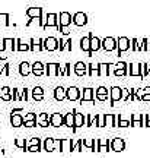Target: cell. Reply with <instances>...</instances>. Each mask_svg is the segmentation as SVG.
Wrapping results in <instances>:
<instances>
[{"mask_svg":"<svg viewBox=\"0 0 150 158\" xmlns=\"http://www.w3.org/2000/svg\"><path fill=\"white\" fill-rule=\"evenodd\" d=\"M128 48V40L127 38H120L118 40V50H120V53L124 50H127Z\"/></svg>","mask_w":150,"mask_h":158,"instance_id":"83f0119b","label":"cell"},{"mask_svg":"<svg viewBox=\"0 0 150 158\" xmlns=\"http://www.w3.org/2000/svg\"><path fill=\"white\" fill-rule=\"evenodd\" d=\"M144 100H150V95H144Z\"/></svg>","mask_w":150,"mask_h":158,"instance_id":"f5cc1de1","label":"cell"},{"mask_svg":"<svg viewBox=\"0 0 150 158\" xmlns=\"http://www.w3.org/2000/svg\"><path fill=\"white\" fill-rule=\"evenodd\" d=\"M0 120H2V118H0Z\"/></svg>","mask_w":150,"mask_h":158,"instance_id":"db71d44e","label":"cell"},{"mask_svg":"<svg viewBox=\"0 0 150 158\" xmlns=\"http://www.w3.org/2000/svg\"><path fill=\"white\" fill-rule=\"evenodd\" d=\"M32 75L35 78H39L45 75V64L42 62H35L32 63Z\"/></svg>","mask_w":150,"mask_h":158,"instance_id":"30bf717a","label":"cell"},{"mask_svg":"<svg viewBox=\"0 0 150 158\" xmlns=\"http://www.w3.org/2000/svg\"><path fill=\"white\" fill-rule=\"evenodd\" d=\"M2 75H5V64L0 63V76H2Z\"/></svg>","mask_w":150,"mask_h":158,"instance_id":"f907efd6","label":"cell"},{"mask_svg":"<svg viewBox=\"0 0 150 158\" xmlns=\"http://www.w3.org/2000/svg\"><path fill=\"white\" fill-rule=\"evenodd\" d=\"M10 124L13 127L23 126V116L22 114H10Z\"/></svg>","mask_w":150,"mask_h":158,"instance_id":"ffe728a7","label":"cell"},{"mask_svg":"<svg viewBox=\"0 0 150 158\" xmlns=\"http://www.w3.org/2000/svg\"><path fill=\"white\" fill-rule=\"evenodd\" d=\"M31 94H37V95H44V89H42L41 86H35V88L31 91Z\"/></svg>","mask_w":150,"mask_h":158,"instance_id":"ab89813d","label":"cell"},{"mask_svg":"<svg viewBox=\"0 0 150 158\" xmlns=\"http://www.w3.org/2000/svg\"><path fill=\"white\" fill-rule=\"evenodd\" d=\"M88 70H89V76H93L95 73H98L99 75V68H96L95 64H88Z\"/></svg>","mask_w":150,"mask_h":158,"instance_id":"e575fe53","label":"cell"},{"mask_svg":"<svg viewBox=\"0 0 150 158\" xmlns=\"http://www.w3.org/2000/svg\"><path fill=\"white\" fill-rule=\"evenodd\" d=\"M67 100L70 102L82 100V94H80V89H79L77 86H70V88H67Z\"/></svg>","mask_w":150,"mask_h":158,"instance_id":"52a82bcc","label":"cell"},{"mask_svg":"<svg viewBox=\"0 0 150 158\" xmlns=\"http://www.w3.org/2000/svg\"><path fill=\"white\" fill-rule=\"evenodd\" d=\"M74 73L77 75V76H85V75H88V64L83 62H77L74 64Z\"/></svg>","mask_w":150,"mask_h":158,"instance_id":"5bb4252c","label":"cell"},{"mask_svg":"<svg viewBox=\"0 0 150 158\" xmlns=\"http://www.w3.org/2000/svg\"><path fill=\"white\" fill-rule=\"evenodd\" d=\"M42 149L47 152H53V151H60L61 152V139H54V138H45L42 142Z\"/></svg>","mask_w":150,"mask_h":158,"instance_id":"3957f363","label":"cell"},{"mask_svg":"<svg viewBox=\"0 0 150 158\" xmlns=\"http://www.w3.org/2000/svg\"><path fill=\"white\" fill-rule=\"evenodd\" d=\"M45 75L48 78H57V76H66V69L60 63H47L45 64Z\"/></svg>","mask_w":150,"mask_h":158,"instance_id":"6da1fadb","label":"cell"},{"mask_svg":"<svg viewBox=\"0 0 150 158\" xmlns=\"http://www.w3.org/2000/svg\"><path fill=\"white\" fill-rule=\"evenodd\" d=\"M21 111H23V108H13L10 111V114H18V113H21Z\"/></svg>","mask_w":150,"mask_h":158,"instance_id":"681fc988","label":"cell"},{"mask_svg":"<svg viewBox=\"0 0 150 158\" xmlns=\"http://www.w3.org/2000/svg\"><path fill=\"white\" fill-rule=\"evenodd\" d=\"M5 50H6V47L3 44V40H0V51H5Z\"/></svg>","mask_w":150,"mask_h":158,"instance_id":"816d5d0a","label":"cell"},{"mask_svg":"<svg viewBox=\"0 0 150 158\" xmlns=\"http://www.w3.org/2000/svg\"><path fill=\"white\" fill-rule=\"evenodd\" d=\"M73 23L76 25V27H83L88 23V15L83 13V12H76L74 15H73Z\"/></svg>","mask_w":150,"mask_h":158,"instance_id":"ba28073f","label":"cell"},{"mask_svg":"<svg viewBox=\"0 0 150 158\" xmlns=\"http://www.w3.org/2000/svg\"><path fill=\"white\" fill-rule=\"evenodd\" d=\"M96 151H108V139H99Z\"/></svg>","mask_w":150,"mask_h":158,"instance_id":"4dcf8cb0","label":"cell"},{"mask_svg":"<svg viewBox=\"0 0 150 158\" xmlns=\"http://www.w3.org/2000/svg\"><path fill=\"white\" fill-rule=\"evenodd\" d=\"M111 94H112V101H117V100H120V97H121V89L114 86L111 89Z\"/></svg>","mask_w":150,"mask_h":158,"instance_id":"836d02e7","label":"cell"},{"mask_svg":"<svg viewBox=\"0 0 150 158\" xmlns=\"http://www.w3.org/2000/svg\"><path fill=\"white\" fill-rule=\"evenodd\" d=\"M86 101H93V89L92 88H85L83 89V95H82V100L80 102L83 104Z\"/></svg>","mask_w":150,"mask_h":158,"instance_id":"7402d4cb","label":"cell"},{"mask_svg":"<svg viewBox=\"0 0 150 158\" xmlns=\"http://www.w3.org/2000/svg\"><path fill=\"white\" fill-rule=\"evenodd\" d=\"M31 97H32V100L35 102H41L42 100H44V95H37V94H31Z\"/></svg>","mask_w":150,"mask_h":158,"instance_id":"7bdbcfd3","label":"cell"},{"mask_svg":"<svg viewBox=\"0 0 150 158\" xmlns=\"http://www.w3.org/2000/svg\"><path fill=\"white\" fill-rule=\"evenodd\" d=\"M29 122H37V114L35 113H28L26 116H23V124L29 123Z\"/></svg>","mask_w":150,"mask_h":158,"instance_id":"d6a6232c","label":"cell"},{"mask_svg":"<svg viewBox=\"0 0 150 158\" xmlns=\"http://www.w3.org/2000/svg\"><path fill=\"white\" fill-rule=\"evenodd\" d=\"M56 28L57 31H60V23H58V15L51 12V13H47L45 15V25H44V29H48V28Z\"/></svg>","mask_w":150,"mask_h":158,"instance_id":"277c9868","label":"cell"},{"mask_svg":"<svg viewBox=\"0 0 150 158\" xmlns=\"http://www.w3.org/2000/svg\"><path fill=\"white\" fill-rule=\"evenodd\" d=\"M44 50L45 51L58 50V40L56 37H47V38H44Z\"/></svg>","mask_w":150,"mask_h":158,"instance_id":"8992f818","label":"cell"},{"mask_svg":"<svg viewBox=\"0 0 150 158\" xmlns=\"http://www.w3.org/2000/svg\"><path fill=\"white\" fill-rule=\"evenodd\" d=\"M98 126L99 127L105 126V116L104 114H98Z\"/></svg>","mask_w":150,"mask_h":158,"instance_id":"60d3db41","label":"cell"},{"mask_svg":"<svg viewBox=\"0 0 150 158\" xmlns=\"http://www.w3.org/2000/svg\"><path fill=\"white\" fill-rule=\"evenodd\" d=\"M90 40H92V32H89L86 37L80 40V48L83 51H88L89 54H90Z\"/></svg>","mask_w":150,"mask_h":158,"instance_id":"2e32d148","label":"cell"},{"mask_svg":"<svg viewBox=\"0 0 150 158\" xmlns=\"http://www.w3.org/2000/svg\"><path fill=\"white\" fill-rule=\"evenodd\" d=\"M28 98H29V89L28 88H23V89L21 91V101L23 100V101L26 102L28 101Z\"/></svg>","mask_w":150,"mask_h":158,"instance_id":"d590c367","label":"cell"},{"mask_svg":"<svg viewBox=\"0 0 150 158\" xmlns=\"http://www.w3.org/2000/svg\"><path fill=\"white\" fill-rule=\"evenodd\" d=\"M86 123V116H83L82 113H74V130L73 132H76V129L77 127H82L83 124Z\"/></svg>","mask_w":150,"mask_h":158,"instance_id":"d6986e66","label":"cell"},{"mask_svg":"<svg viewBox=\"0 0 150 158\" xmlns=\"http://www.w3.org/2000/svg\"><path fill=\"white\" fill-rule=\"evenodd\" d=\"M74 113H76V110H73L72 113L64 114V126L70 127L72 130H74Z\"/></svg>","mask_w":150,"mask_h":158,"instance_id":"ac0fdd59","label":"cell"},{"mask_svg":"<svg viewBox=\"0 0 150 158\" xmlns=\"http://www.w3.org/2000/svg\"><path fill=\"white\" fill-rule=\"evenodd\" d=\"M28 43L31 45V51L32 53H35V51H44V38H39L37 44H35V40L34 38H31Z\"/></svg>","mask_w":150,"mask_h":158,"instance_id":"9a60e30c","label":"cell"},{"mask_svg":"<svg viewBox=\"0 0 150 158\" xmlns=\"http://www.w3.org/2000/svg\"><path fill=\"white\" fill-rule=\"evenodd\" d=\"M0 100L2 101H6V102H10L13 101V97H12V89L9 86H3L0 89Z\"/></svg>","mask_w":150,"mask_h":158,"instance_id":"4fadbf2b","label":"cell"},{"mask_svg":"<svg viewBox=\"0 0 150 158\" xmlns=\"http://www.w3.org/2000/svg\"><path fill=\"white\" fill-rule=\"evenodd\" d=\"M64 69H66V76H70V75H72V64H70V63H66V64H64Z\"/></svg>","mask_w":150,"mask_h":158,"instance_id":"ee69618b","label":"cell"},{"mask_svg":"<svg viewBox=\"0 0 150 158\" xmlns=\"http://www.w3.org/2000/svg\"><path fill=\"white\" fill-rule=\"evenodd\" d=\"M3 44H5L6 50L16 51V38H3Z\"/></svg>","mask_w":150,"mask_h":158,"instance_id":"cb8c5ba5","label":"cell"},{"mask_svg":"<svg viewBox=\"0 0 150 158\" xmlns=\"http://www.w3.org/2000/svg\"><path fill=\"white\" fill-rule=\"evenodd\" d=\"M35 145H41V138H32V139H26V149L29 147H35Z\"/></svg>","mask_w":150,"mask_h":158,"instance_id":"1f68e13d","label":"cell"},{"mask_svg":"<svg viewBox=\"0 0 150 158\" xmlns=\"http://www.w3.org/2000/svg\"><path fill=\"white\" fill-rule=\"evenodd\" d=\"M50 117L51 116H48L47 113L37 114V124L41 126V127H48V126H51L50 124Z\"/></svg>","mask_w":150,"mask_h":158,"instance_id":"8fae6325","label":"cell"},{"mask_svg":"<svg viewBox=\"0 0 150 158\" xmlns=\"http://www.w3.org/2000/svg\"><path fill=\"white\" fill-rule=\"evenodd\" d=\"M72 22H73V16L70 12L67 10L60 12V21H58V23H60V32L63 35H69V31L66 28L69 25H72Z\"/></svg>","mask_w":150,"mask_h":158,"instance_id":"7a4b0ae2","label":"cell"},{"mask_svg":"<svg viewBox=\"0 0 150 158\" xmlns=\"http://www.w3.org/2000/svg\"><path fill=\"white\" fill-rule=\"evenodd\" d=\"M50 124L53 127H60L64 126V114L61 113H53L50 117Z\"/></svg>","mask_w":150,"mask_h":158,"instance_id":"9c48e42d","label":"cell"},{"mask_svg":"<svg viewBox=\"0 0 150 158\" xmlns=\"http://www.w3.org/2000/svg\"><path fill=\"white\" fill-rule=\"evenodd\" d=\"M54 98L57 101H63V100H67V89H64L63 86H57L54 89Z\"/></svg>","mask_w":150,"mask_h":158,"instance_id":"e0dca14e","label":"cell"},{"mask_svg":"<svg viewBox=\"0 0 150 158\" xmlns=\"http://www.w3.org/2000/svg\"><path fill=\"white\" fill-rule=\"evenodd\" d=\"M104 48H105V50H114V48H115V41H114V38H105L104 40Z\"/></svg>","mask_w":150,"mask_h":158,"instance_id":"4316f807","label":"cell"},{"mask_svg":"<svg viewBox=\"0 0 150 158\" xmlns=\"http://www.w3.org/2000/svg\"><path fill=\"white\" fill-rule=\"evenodd\" d=\"M12 97H13V101H21V94H19V89H18V88H13V89H12Z\"/></svg>","mask_w":150,"mask_h":158,"instance_id":"74e56055","label":"cell"},{"mask_svg":"<svg viewBox=\"0 0 150 158\" xmlns=\"http://www.w3.org/2000/svg\"><path fill=\"white\" fill-rule=\"evenodd\" d=\"M83 145L86 148L92 149V151H95V148H93V139H83Z\"/></svg>","mask_w":150,"mask_h":158,"instance_id":"f35d334b","label":"cell"},{"mask_svg":"<svg viewBox=\"0 0 150 158\" xmlns=\"http://www.w3.org/2000/svg\"><path fill=\"white\" fill-rule=\"evenodd\" d=\"M58 50H60V51H64V50H66V43H64V41H63L61 38H60V41H58Z\"/></svg>","mask_w":150,"mask_h":158,"instance_id":"f6af8a7d","label":"cell"},{"mask_svg":"<svg viewBox=\"0 0 150 158\" xmlns=\"http://www.w3.org/2000/svg\"><path fill=\"white\" fill-rule=\"evenodd\" d=\"M26 151H28V152H39V151H42V149H41V145H35V147H29Z\"/></svg>","mask_w":150,"mask_h":158,"instance_id":"b9f144b4","label":"cell"},{"mask_svg":"<svg viewBox=\"0 0 150 158\" xmlns=\"http://www.w3.org/2000/svg\"><path fill=\"white\" fill-rule=\"evenodd\" d=\"M9 13H0V25H5V27H9L10 25V21H9Z\"/></svg>","mask_w":150,"mask_h":158,"instance_id":"f546056e","label":"cell"},{"mask_svg":"<svg viewBox=\"0 0 150 158\" xmlns=\"http://www.w3.org/2000/svg\"><path fill=\"white\" fill-rule=\"evenodd\" d=\"M112 149L122 151V149H124V142H122L121 139H114V141H112Z\"/></svg>","mask_w":150,"mask_h":158,"instance_id":"f1b7e54d","label":"cell"},{"mask_svg":"<svg viewBox=\"0 0 150 158\" xmlns=\"http://www.w3.org/2000/svg\"><path fill=\"white\" fill-rule=\"evenodd\" d=\"M25 15L29 19H41V18H44V9L42 7H28L25 10Z\"/></svg>","mask_w":150,"mask_h":158,"instance_id":"5b68a950","label":"cell"},{"mask_svg":"<svg viewBox=\"0 0 150 158\" xmlns=\"http://www.w3.org/2000/svg\"><path fill=\"white\" fill-rule=\"evenodd\" d=\"M96 97H108L106 88H104V86H99V88L96 89Z\"/></svg>","mask_w":150,"mask_h":158,"instance_id":"8d00e7d4","label":"cell"},{"mask_svg":"<svg viewBox=\"0 0 150 158\" xmlns=\"http://www.w3.org/2000/svg\"><path fill=\"white\" fill-rule=\"evenodd\" d=\"M66 50L72 51V38H69V40L66 41Z\"/></svg>","mask_w":150,"mask_h":158,"instance_id":"7dc6e473","label":"cell"},{"mask_svg":"<svg viewBox=\"0 0 150 158\" xmlns=\"http://www.w3.org/2000/svg\"><path fill=\"white\" fill-rule=\"evenodd\" d=\"M16 51H31V45L29 43H25L23 40L16 38Z\"/></svg>","mask_w":150,"mask_h":158,"instance_id":"44dd1931","label":"cell"},{"mask_svg":"<svg viewBox=\"0 0 150 158\" xmlns=\"http://www.w3.org/2000/svg\"><path fill=\"white\" fill-rule=\"evenodd\" d=\"M74 142L70 139V138H63L61 139V152H64V151H70L72 152V147Z\"/></svg>","mask_w":150,"mask_h":158,"instance_id":"603a6c76","label":"cell"},{"mask_svg":"<svg viewBox=\"0 0 150 158\" xmlns=\"http://www.w3.org/2000/svg\"><path fill=\"white\" fill-rule=\"evenodd\" d=\"M19 75L21 76H29V75L32 73V64H29L28 62H22L21 64H19Z\"/></svg>","mask_w":150,"mask_h":158,"instance_id":"7c38bea8","label":"cell"},{"mask_svg":"<svg viewBox=\"0 0 150 158\" xmlns=\"http://www.w3.org/2000/svg\"><path fill=\"white\" fill-rule=\"evenodd\" d=\"M99 48H101V40L92 34V40H90V54L89 56H92V53H93V51H98Z\"/></svg>","mask_w":150,"mask_h":158,"instance_id":"d4e9b609","label":"cell"},{"mask_svg":"<svg viewBox=\"0 0 150 158\" xmlns=\"http://www.w3.org/2000/svg\"><path fill=\"white\" fill-rule=\"evenodd\" d=\"M23 126L25 127H34V126H37V122H29V123H25Z\"/></svg>","mask_w":150,"mask_h":158,"instance_id":"c3c4849f","label":"cell"},{"mask_svg":"<svg viewBox=\"0 0 150 158\" xmlns=\"http://www.w3.org/2000/svg\"><path fill=\"white\" fill-rule=\"evenodd\" d=\"M13 143H15V147H18L19 149L26 151V139H25V138H16V139L13 141Z\"/></svg>","mask_w":150,"mask_h":158,"instance_id":"484cf974","label":"cell"},{"mask_svg":"<svg viewBox=\"0 0 150 158\" xmlns=\"http://www.w3.org/2000/svg\"><path fill=\"white\" fill-rule=\"evenodd\" d=\"M9 75H10V64L5 63V76H9Z\"/></svg>","mask_w":150,"mask_h":158,"instance_id":"bcb514c9","label":"cell"}]
</instances>
